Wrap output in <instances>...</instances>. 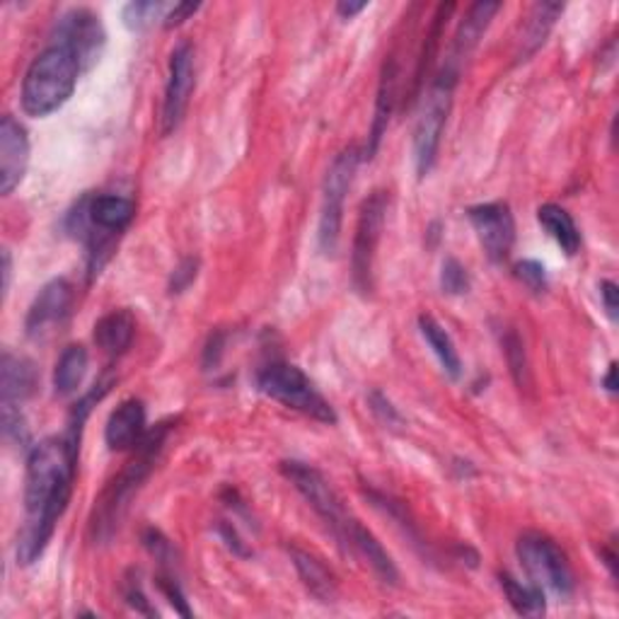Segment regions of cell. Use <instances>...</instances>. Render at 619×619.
<instances>
[{"label":"cell","instance_id":"cell-17","mask_svg":"<svg viewBox=\"0 0 619 619\" xmlns=\"http://www.w3.org/2000/svg\"><path fill=\"white\" fill-rule=\"evenodd\" d=\"M398 83H400V61L394 54L388 56L385 65H383V75H380V85H378V97H375V114H373V126H371V136H368V146L363 153V161L378 153L380 141H383L390 116L394 112V102H398Z\"/></svg>","mask_w":619,"mask_h":619},{"label":"cell","instance_id":"cell-8","mask_svg":"<svg viewBox=\"0 0 619 619\" xmlns=\"http://www.w3.org/2000/svg\"><path fill=\"white\" fill-rule=\"evenodd\" d=\"M361 161H363V151L359 146H349L334 157L324 175L320 226H318V243L324 255L337 252L341 223H344V202L353 184V177L359 173Z\"/></svg>","mask_w":619,"mask_h":619},{"label":"cell","instance_id":"cell-20","mask_svg":"<svg viewBox=\"0 0 619 619\" xmlns=\"http://www.w3.org/2000/svg\"><path fill=\"white\" fill-rule=\"evenodd\" d=\"M291 561L296 566L302 586H306V590L314 600H320L324 605L337 600V596H339L337 576L329 571L318 557L310 555V551L291 547Z\"/></svg>","mask_w":619,"mask_h":619},{"label":"cell","instance_id":"cell-30","mask_svg":"<svg viewBox=\"0 0 619 619\" xmlns=\"http://www.w3.org/2000/svg\"><path fill=\"white\" fill-rule=\"evenodd\" d=\"M143 547L151 551V557L161 564V571L165 574H175V566H177V555H175V547L169 539L155 528L143 530Z\"/></svg>","mask_w":619,"mask_h":619},{"label":"cell","instance_id":"cell-4","mask_svg":"<svg viewBox=\"0 0 619 619\" xmlns=\"http://www.w3.org/2000/svg\"><path fill=\"white\" fill-rule=\"evenodd\" d=\"M257 388L274 402L288 406V410L306 414L320 421V424H337L334 406L322 398L320 390L312 385V380L293 363L271 361L257 373Z\"/></svg>","mask_w":619,"mask_h":619},{"label":"cell","instance_id":"cell-33","mask_svg":"<svg viewBox=\"0 0 619 619\" xmlns=\"http://www.w3.org/2000/svg\"><path fill=\"white\" fill-rule=\"evenodd\" d=\"M513 274H516V279L528 288V291H533V293H545L547 291V286H549V281H547V269L539 265V261H535V259H523V261H518L516 265V269H513Z\"/></svg>","mask_w":619,"mask_h":619},{"label":"cell","instance_id":"cell-16","mask_svg":"<svg viewBox=\"0 0 619 619\" xmlns=\"http://www.w3.org/2000/svg\"><path fill=\"white\" fill-rule=\"evenodd\" d=\"M146 433H148L146 404L136 398H131L124 400L110 414L107 426H104V441H107L110 451L126 453V451H134Z\"/></svg>","mask_w":619,"mask_h":619},{"label":"cell","instance_id":"cell-25","mask_svg":"<svg viewBox=\"0 0 619 619\" xmlns=\"http://www.w3.org/2000/svg\"><path fill=\"white\" fill-rule=\"evenodd\" d=\"M90 365V353L85 347H65L54 368V394L56 398H71L83 385Z\"/></svg>","mask_w":619,"mask_h":619},{"label":"cell","instance_id":"cell-36","mask_svg":"<svg viewBox=\"0 0 619 619\" xmlns=\"http://www.w3.org/2000/svg\"><path fill=\"white\" fill-rule=\"evenodd\" d=\"M371 410H373V414L383 421V424L388 426V429H398V426H402L404 421H402V414L398 412V406H394L383 392H371Z\"/></svg>","mask_w":619,"mask_h":619},{"label":"cell","instance_id":"cell-12","mask_svg":"<svg viewBox=\"0 0 619 619\" xmlns=\"http://www.w3.org/2000/svg\"><path fill=\"white\" fill-rule=\"evenodd\" d=\"M467 218L474 233L479 237V245L494 265H502L510 257L513 243H516V220H513L510 206L504 202L477 204L467 208Z\"/></svg>","mask_w":619,"mask_h":619},{"label":"cell","instance_id":"cell-24","mask_svg":"<svg viewBox=\"0 0 619 619\" xmlns=\"http://www.w3.org/2000/svg\"><path fill=\"white\" fill-rule=\"evenodd\" d=\"M419 332L426 339V344L431 347L433 355L439 359L445 375L451 380H460V375H463V361H460L455 341L451 339V334L445 332L443 324L436 318H431V314H421Z\"/></svg>","mask_w":619,"mask_h":619},{"label":"cell","instance_id":"cell-34","mask_svg":"<svg viewBox=\"0 0 619 619\" xmlns=\"http://www.w3.org/2000/svg\"><path fill=\"white\" fill-rule=\"evenodd\" d=\"M122 592H124V600L128 608H134L138 615H146V617H155L157 612L151 608V600L146 592H143V586H141V578L136 571H131L126 578H124V586H122Z\"/></svg>","mask_w":619,"mask_h":619},{"label":"cell","instance_id":"cell-6","mask_svg":"<svg viewBox=\"0 0 619 619\" xmlns=\"http://www.w3.org/2000/svg\"><path fill=\"white\" fill-rule=\"evenodd\" d=\"M281 474L293 484V489L306 498L310 508L318 513L322 523L339 539V545L347 549V539L355 518L334 492V486L327 482L324 474L308 463H300V460H283Z\"/></svg>","mask_w":619,"mask_h":619},{"label":"cell","instance_id":"cell-27","mask_svg":"<svg viewBox=\"0 0 619 619\" xmlns=\"http://www.w3.org/2000/svg\"><path fill=\"white\" fill-rule=\"evenodd\" d=\"M453 10H455L453 3H447V6L443 3V6L436 8V16H433V22H431V28L426 32V39H424V49H421V56H419V69H416V78H414V95H419V87L424 85V81H426L431 63H433V59H436V51H439V44H441V37H443V28H445L447 18L453 16Z\"/></svg>","mask_w":619,"mask_h":619},{"label":"cell","instance_id":"cell-9","mask_svg":"<svg viewBox=\"0 0 619 619\" xmlns=\"http://www.w3.org/2000/svg\"><path fill=\"white\" fill-rule=\"evenodd\" d=\"M390 196L383 189H375L361 204L359 220H355L353 247H351V283L361 296L373 291V269L380 237L385 230Z\"/></svg>","mask_w":619,"mask_h":619},{"label":"cell","instance_id":"cell-38","mask_svg":"<svg viewBox=\"0 0 619 619\" xmlns=\"http://www.w3.org/2000/svg\"><path fill=\"white\" fill-rule=\"evenodd\" d=\"M600 300H602V308L608 312V318L612 322H617L619 318V288L615 281H600Z\"/></svg>","mask_w":619,"mask_h":619},{"label":"cell","instance_id":"cell-43","mask_svg":"<svg viewBox=\"0 0 619 619\" xmlns=\"http://www.w3.org/2000/svg\"><path fill=\"white\" fill-rule=\"evenodd\" d=\"M600 557L605 559V564H608L610 574H612V576H617V569H615V561H617V557H615V551H612V549H602V551H600Z\"/></svg>","mask_w":619,"mask_h":619},{"label":"cell","instance_id":"cell-19","mask_svg":"<svg viewBox=\"0 0 619 619\" xmlns=\"http://www.w3.org/2000/svg\"><path fill=\"white\" fill-rule=\"evenodd\" d=\"M347 551H353V555H359L361 559H365V564L371 566L373 574L383 584L394 586L400 581L398 566H394V561L385 551V547L380 545L378 537L368 528H363L359 520L351 525V533H349V539H347Z\"/></svg>","mask_w":619,"mask_h":619},{"label":"cell","instance_id":"cell-13","mask_svg":"<svg viewBox=\"0 0 619 619\" xmlns=\"http://www.w3.org/2000/svg\"><path fill=\"white\" fill-rule=\"evenodd\" d=\"M73 298L75 293L69 281H49L28 310V320H24V332H28V337L34 341H47L49 337H54L71 318Z\"/></svg>","mask_w":619,"mask_h":619},{"label":"cell","instance_id":"cell-40","mask_svg":"<svg viewBox=\"0 0 619 619\" xmlns=\"http://www.w3.org/2000/svg\"><path fill=\"white\" fill-rule=\"evenodd\" d=\"M368 8L365 0H359V3H353V0H341V3H337V16L339 18H344V20H351L359 16V12H363Z\"/></svg>","mask_w":619,"mask_h":619},{"label":"cell","instance_id":"cell-7","mask_svg":"<svg viewBox=\"0 0 619 619\" xmlns=\"http://www.w3.org/2000/svg\"><path fill=\"white\" fill-rule=\"evenodd\" d=\"M516 555L520 566L528 574L530 584L543 590H551L559 598H571L576 590V576L569 564V557L555 539L543 533H523L518 537Z\"/></svg>","mask_w":619,"mask_h":619},{"label":"cell","instance_id":"cell-10","mask_svg":"<svg viewBox=\"0 0 619 619\" xmlns=\"http://www.w3.org/2000/svg\"><path fill=\"white\" fill-rule=\"evenodd\" d=\"M104 42H107V34H104L102 22L87 8H71L56 20L54 44L73 51L78 61H81L83 71L92 69L100 61Z\"/></svg>","mask_w":619,"mask_h":619},{"label":"cell","instance_id":"cell-32","mask_svg":"<svg viewBox=\"0 0 619 619\" xmlns=\"http://www.w3.org/2000/svg\"><path fill=\"white\" fill-rule=\"evenodd\" d=\"M3 406V433L6 439L12 441L20 447H28L30 445V429H28V421H24L22 414V406L16 404H0Z\"/></svg>","mask_w":619,"mask_h":619},{"label":"cell","instance_id":"cell-14","mask_svg":"<svg viewBox=\"0 0 619 619\" xmlns=\"http://www.w3.org/2000/svg\"><path fill=\"white\" fill-rule=\"evenodd\" d=\"M30 165V136L16 116L0 118V194L8 196L20 187Z\"/></svg>","mask_w":619,"mask_h":619},{"label":"cell","instance_id":"cell-37","mask_svg":"<svg viewBox=\"0 0 619 619\" xmlns=\"http://www.w3.org/2000/svg\"><path fill=\"white\" fill-rule=\"evenodd\" d=\"M199 8H202V3H189V0H187V3H175L173 8H169V12H167L165 20H163L165 30L179 28L184 20H189L194 12H199Z\"/></svg>","mask_w":619,"mask_h":619},{"label":"cell","instance_id":"cell-35","mask_svg":"<svg viewBox=\"0 0 619 619\" xmlns=\"http://www.w3.org/2000/svg\"><path fill=\"white\" fill-rule=\"evenodd\" d=\"M196 276H199V259L194 257H184L179 265L169 274V293L179 296L187 291V288L196 281Z\"/></svg>","mask_w":619,"mask_h":619},{"label":"cell","instance_id":"cell-23","mask_svg":"<svg viewBox=\"0 0 619 619\" xmlns=\"http://www.w3.org/2000/svg\"><path fill=\"white\" fill-rule=\"evenodd\" d=\"M537 220L551 240L561 247L564 255H578V249H581V233H578L576 220L571 218L569 210L557 204H543L537 208Z\"/></svg>","mask_w":619,"mask_h":619},{"label":"cell","instance_id":"cell-26","mask_svg":"<svg viewBox=\"0 0 619 619\" xmlns=\"http://www.w3.org/2000/svg\"><path fill=\"white\" fill-rule=\"evenodd\" d=\"M502 590L510 608L523 617H543L547 610L545 590L535 584H523L516 576L502 574Z\"/></svg>","mask_w":619,"mask_h":619},{"label":"cell","instance_id":"cell-5","mask_svg":"<svg viewBox=\"0 0 619 619\" xmlns=\"http://www.w3.org/2000/svg\"><path fill=\"white\" fill-rule=\"evenodd\" d=\"M457 78L460 73L451 69H441L436 81L431 83L429 92L424 95V102H421V112L414 126V165L421 179L436 165L443 131L453 107V92L457 85Z\"/></svg>","mask_w":619,"mask_h":619},{"label":"cell","instance_id":"cell-42","mask_svg":"<svg viewBox=\"0 0 619 619\" xmlns=\"http://www.w3.org/2000/svg\"><path fill=\"white\" fill-rule=\"evenodd\" d=\"M10 279H12V257L10 249H3V293L10 291Z\"/></svg>","mask_w":619,"mask_h":619},{"label":"cell","instance_id":"cell-41","mask_svg":"<svg viewBox=\"0 0 619 619\" xmlns=\"http://www.w3.org/2000/svg\"><path fill=\"white\" fill-rule=\"evenodd\" d=\"M602 388H605V392L608 394H617V363L612 361L610 365H608V373H605V378H602Z\"/></svg>","mask_w":619,"mask_h":619},{"label":"cell","instance_id":"cell-11","mask_svg":"<svg viewBox=\"0 0 619 619\" xmlns=\"http://www.w3.org/2000/svg\"><path fill=\"white\" fill-rule=\"evenodd\" d=\"M196 85V69H194V47L189 42H179L173 54H169L167 65V83L163 97V136H169L182 124L187 114L192 92Z\"/></svg>","mask_w":619,"mask_h":619},{"label":"cell","instance_id":"cell-28","mask_svg":"<svg viewBox=\"0 0 619 619\" xmlns=\"http://www.w3.org/2000/svg\"><path fill=\"white\" fill-rule=\"evenodd\" d=\"M167 3H161V0H136V3H128L124 8V24L128 30L134 32H143L148 30L151 24H155L157 20H165V16L169 12Z\"/></svg>","mask_w":619,"mask_h":619},{"label":"cell","instance_id":"cell-31","mask_svg":"<svg viewBox=\"0 0 619 619\" xmlns=\"http://www.w3.org/2000/svg\"><path fill=\"white\" fill-rule=\"evenodd\" d=\"M470 271L455 257H447L441 267V288L447 296H465L470 291Z\"/></svg>","mask_w":619,"mask_h":619},{"label":"cell","instance_id":"cell-3","mask_svg":"<svg viewBox=\"0 0 619 619\" xmlns=\"http://www.w3.org/2000/svg\"><path fill=\"white\" fill-rule=\"evenodd\" d=\"M83 65L73 51L61 44L47 47L32 63L22 81V110L28 116L42 118L59 112L71 100Z\"/></svg>","mask_w":619,"mask_h":619},{"label":"cell","instance_id":"cell-39","mask_svg":"<svg viewBox=\"0 0 619 619\" xmlns=\"http://www.w3.org/2000/svg\"><path fill=\"white\" fill-rule=\"evenodd\" d=\"M218 533H220L223 539H226V545L235 551L237 557H249V555H252V551H249L247 545L240 539V535H237V530H235V525H233V523L220 520V523H218Z\"/></svg>","mask_w":619,"mask_h":619},{"label":"cell","instance_id":"cell-15","mask_svg":"<svg viewBox=\"0 0 619 619\" xmlns=\"http://www.w3.org/2000/svg\"><path fill=\"white\" fill-rule=\"evenodd\" d=\"M498 10H502V3H486V0H482V3H472L467 8L465 18L457 24L455 37H453V49H451V54H447L443 69H451V71L460 73L467 56L482 42L484 32L489 30V24Z\"/></svg>","mask_w":619,"mask_h":619},{"label":"cell","instance_id":"cell-29","mask_svg":"<svg viewBox=\"0 0 619 619\" xmlns=\"http://www.w3.org/2000/svg\"><path fill=\"white\" fill-rule=\"evenodd\" d=\"M504 353H506V363L510 368L513 380H516V385L528 388L530 385V363H528V353H525L523 339H520L516 329H508V332H506Z\"/></svg>","mask_w":619,"mask_h":619},{"label":"cell","instance_id":"cell-18","mask_svg":"<svg viewBox=\"0 0 619 619\" xmlns=\"http://www.w3.org/2000/svg\"><path fill=\"white\" fill-rule=\"evenodd\" d=\"M37 388V368L32 361L6 351L0 363V404L22 406Z\"/></svg>","mask_w":619,"mask_h":619},{"label":"cell","instance_id":"cell-22","mask_svg":"<svg viewBox=\"0 0 619 619\" xmlns=\"http://www.w3.org/2000/svg\"><path fill=\"white\" fill-rule=\"evenodd\" d=\"M134 337L136 320L128 310H112L95 324V344L104 353L112 355V359L124 355L131 349V344H134Z\"/></svg>","mask_w":619,"mask_h":619},{"label":"cell","instance_id":"cell-21","mask_svg":"<svg viewBox=\"0 0 619 619\" xmlns=\"http://www.w3.org/2000/svg\"><path fill=\"white\" fill-rule=\"evenodd\" d=\"M561 12H564L561 3H537V6H533L530 16L525 18L523 34L518 39L516 63L528 61L530 56L537 54V49L547 42V37L551 32V28L557 24Z\"/></svg>","mask_w":619,"mask_h":619},{"label":"cell","instance_id":"cell-1","mask_svg":"<svg viewBox=\"0 0 619 619\" xmlns=\"http://www.w3.org/2000/svg\"><path fill=\"white\" fill-rule=\"evenodd\" d=\"M107 388L95 385L75 404L69 429L61 439H44L30 447L24 467V525L18 539V561L32 566L42 559L61 516L71 504L78 470V453L92 404L104 398Z\"/></svg>","mask_w":619,"mask_h":619},{"label":"cell","instance_id":"cell-2","mask_svg":"<svg viewBox=\"0 0 619 619\" xmlns=\"http://www.w3.org/2000/svg\"><path fill=\"white\" fill-rule=\"evenodd\" d=\"M169 429H173L169 426V421H163V424L151 429L146 436H143V441L134 447L131 463L118 472V477H114L107 489H104L102 496L97 498L95 513H92V520H90V535L95 539V545L110 543L114 533L118 530V525H122L131 502H134V496L138 494L143 482L151 477L157 457L163 453Z\"/></svg>","mask_w":619,"mask_h":619}]
</instances>
